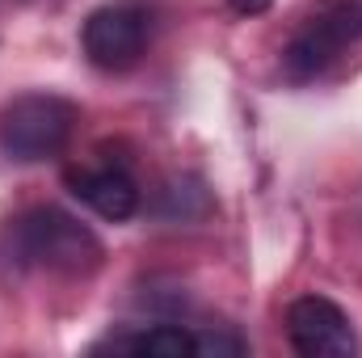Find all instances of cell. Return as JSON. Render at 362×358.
<instances>
[{"label": "cell", "instance_id": "cell-5", "mask_svg": "<svg viewBox=\"0 0 362 358\" xmlns=\"http://www.w3.org/2000/svg\"><path fill=\"white\" fill-rule=\"evenodd\" d=\"M85 55L101 72H127L148 47V13L144 8H97L85 21Z\"/></svg>", "mask_w": 362, "mask_h": 358}, {"label": "cell", "instance_id": "cell-8", "mask_svg": "<svg viewBox=\"0 0 362 358\" xmlns=\"http://www.w3.org/2000/svg\"><path fill=\"white\" fill-rule=\"evenodd\" d=\"M249 350V342L245 337H236V333H228V329H202V333H194V354L202 358H236Z\"/></svg>", "mask_w": 362, "mask_h": 358}, {"label": "cell", "instance_id": "cell-4", "mask_svg": "<svg viewBox=\"0 0 362 358\" xmlns=\"http://www.w3.org/2000/svg\"><path fill=\"white\" fill-rule=\"evenodd\" d=\"M286 337L303 358L358 354V337L350 329V316L325 295H303L286 308Z\"/></svg>", "mask_w": 362, "mask_h": 358}, {"label": "cell", "instance_id": "cell-3", "mask_svg": "<svg viewBox=\"0 0 362 358\" xmlns=\"http://www.w3.org/2000/svg\"><path fill=\"white\" fill-rule=\"evenodd\" d=\"M362 34V0H316L312 17L295 30V38L282 51L286 76L291 81H312L320 76L346 42Z\"/></svg>", "mask_w": 362, "mask_h": 358}, {"label": "cell", "instance_id": "cell-7", "mask_svg": "<svg viewBox=\"0 0 362 358\" xmlns=\"http://www.w3.org/2000/svg\"><path fill=\"white\" fill-rule=\"evenodd\" d=\"M110 346H114V350L152 354V358H181V354H194V333L181 329V325H152V329H144V333L114 337Z\"/></svg>", "mask_w": 362, "mask_h": 358}, {"label": "cell", "instance_id": "cell-10", "mask_svg": "<svg viewBox=\"0 0 362 358\" xmlns=\"http://www.w3.org/2000/svg\"><path fill=\"white\" fill-rule=\"evenodd\" d=\"M228 4H232V8H236L240 17H262V13L270 8L274 0H228Z\"/></svg>", "mask_w": 362, "mask_h": 358}, {"label": "cell", "instance_id": "cell-6", "mask_svg": "<svg viewBox=\"0 0 362 358\" xmlns=\"http://www.w3.org/2000/svg\"><path fill=\"white\" fill-rule=\"evenodd\" d=\"M68 185L81 202H89L101 219H131L139 211V185L131 181L127 169H68Z\"/></svg>", "mask_w": 362, "mask_h": 358}, {"label": "cell", "instance_id": "cell-1", "mask_svg": "<svg viewBox=\"0 0 362 358\" xmlns=\"http://www.w3.org/2000/svg\"><path fill=\"white\" fill-rule=\"evenodd\" d=\"M8 262L51 274H93L101 266V241L93 236L81 219H72L59 207H34L17 215L4 228Z\"/></svg>", "mask_w": 362, "mask_h": 358}, {"label": "cell", "instance_id": "cell-9", "mask_svg": "<svg viewBox=\"0 0 362 358\" xmlns=\"http://www.w3.org/2000/svg\"><path fill=\"white\" fill-rule=\"evenodd\" d=\"M189 198H206L202 185H198V181H173V185L160 194V215H165V219H189V211H185Z\"/></svg>", "mask_w": 362, "mask_h": 358}, {"label": "cell", "instance_id": "cell-2", "mask_svg": "<svg viewBox=\"0 0 362 358\" xmlns=\"http://www.w3.org/2000/svg\"><path fill=\"white\" fill-rule=\"evenodd\" d=\"M76 105L55 93H21L0 110V148L4 156L34 165L47 156H59L72 139Z\"/></svg>", "mask_w": 362, "mask_h": 358}]
</instances>
